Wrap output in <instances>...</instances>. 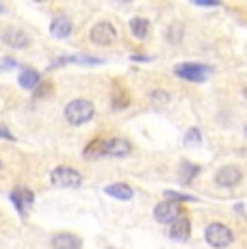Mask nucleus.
Returning a JSON list of instances; mask_svg holds the SVG:
<instances>
[{
	"label": "nucleus",
	"mask_w": 247,
	"mask_h": 249,
	"mask_svg": "<svg viewBox=\"0 0 247 249\" xmlns=\"http://www.w3.org/2000/svg\"><path fill=\"white\" fill-rule=\"evenodd\" d=\"M93 113H96L93 104L83 98L72 100V102L65 107V119H68V124H72V126H83V124L91 122Z\"/></svg>",
	"instance_id": "1"
},
{
	"label": "nucleus",
	"mask_w": 247,
	"mask_h": 249,
	"mask_svg": "<svg viewBox=\"0 0 247 249\" xmlns=\"http://www.w3.org/2000/svg\"><path fill=\"white\" fill-rule=\"evenodd\" d=\"M180 214H182V210H180V204L176 202H160L154 208V219L159 223H174Z\"/></svg>",
	"instance_id": "8"
},
{
	"label": "nucleus",
	"mask_w": 247,
	"mask_h": 249,
	"mask_svg": "<svg viewBox=\"0 0 247 249\" xmlns=\"http://www.w3.org/2000/svg\"><path fill=\"white\" fill-rule=\"evenodd\" d=\"M0 167H2V162H0Z\"/></svg>",
	"instance_id": "28"
},
{
	"label": "nucleus",
	"mask_w": 247,
	"mask_h": 249,
	"mask_svg": "<svg viewBox=\"0 0 247 249\" xmlns=\"http://www.w3.org/2000/svg\"><path fill=\"white\" fill-rule=\"evenodd\" d=\"M52 247L54 249H80L83 243L76 234H70V232H61V234H54L52 236Z\"/></svg>",
	"instance_id": "14"
},
{
	"label": "nucleus",
	"mask_w": 247,
	"mask_h": 249,
	"mask_svg": "<svg viewBox=\"0 0 247 249\" xmlns=\"http://www.w3.org/2000/svg\"><path fill=\"white\" fill-rule=\"evenodd\" d=\"M130 31L137 39H145L150 35V22L145 18H132L130 20Z\"/></svg>",
	"instance_id": "16"
},
{
	"label": "nucleus",
	"mask_w": 247,
	"mask_h": 249,
	"mask_svg": "<svg viewBox=\"0 0 247 249\" xmlns=\"http://www.w3.org/2000/svg\"><path fill=\"white\" fill-rule=\"evenodd\" d=\"M0 11H2V7H0Z\"/></svg>",
	"instance_id": "27"
},
{
	"label": "nucleus",
	"mask_w": 247,
	"mask_h": 249,
	"mask_svg": "<svg viewBox=\"0 0 247 249\" xmlns=\"http://www.w3.org/2000/svg\"><path fill=\"white\" fill-rule=\"evenodd\" d=\"M2 41L9 48H16V50H22V48H28L31 39L24 31H18V28H4L2 33Z\"/></svg>",
	"instance_id": "10"
},
{
	"label": "nucleus",
	"mask_w": 247,
	"mask_h": 249,
	"mask_svg": "<svg viewBox=\"0 0 247 249\" xmlns=\"http://www.w3.org/2000/svg\"><path fill=\"white\" fill-rule=\"evenodd\" d=\"M102 145H104V139H96V141H91L87 147H85L83 156H85L87 160L100 159V156H104V154H102Z\"/></svg>",
	"instance_id": "18"
},
{
	"label": "nucleus",
	"mask_w": 247,
	"mask_h": 249,
	"mask_svg": "<svg viewBox=\"0 0 247 249\" xmlns=\"http://www.w3.org/2000/svg\"><path fill=\"white\" fill-rule=\"evenodd\" d=\"M152 100H154V104H167L169 93L167 91H154V93H152Z\"/></svg>",
	"instance_id": "23"
},
{
	"label": "nucleus",
	"mask_w": 247,
	"mask_h": 249,
	"mask_svg": "<svg viewBox=\"0 0 247 249\" xmlns=\"http://www.w3.org/2000/svg\"><path fill=\"white\" fill-rule=\"evenodd\" d=\"M165 197L169 199V202H195V197L193 195H187V193H176V191H165Z\"/></svg>",
	"instance_id": "21"
},
{
	"label": "nucleus",
	"mask_w": 247,
	"mask_h": 249,
	"mask_svg": "<svg viewBox=\"0 0 247 249\" xmlns=\"http://www.w3.org/2000/svg\"><path fill=\"white\" fill-rule=\"evenodd\" d=\"M50 180L54 186L59 189H78L83 184V174L74 167H68V165H61V167H54L50 174Z\"/></svg>",
	"instance_id": "2"
},
{
	"label": "nucleus",
	"mask_w": 247,
	"mask_h": 249,
	"mask_svg": "<svg viewBox=\"0 0 247 249\" xmlns=\"http://www.w3.org/2000/svg\"><path fill=\"white\" fill-rule=\"evenodd\" d=\"M197 174H199V167L193 165V162L184 160L182 165H180V182H182V184H189V182L195 178Z\"/></svg>",
	"instance_id": "17"
},
{
	"label": "nucleus",
	"mask_w": 247,
	"mask_h": 249,
	"mask_svg": "<svg viewBox=\"0 0 247 249\" xmlns=\"http://www.w3.org/2000/svg\"><path fill=\"white\" fill-rule=\"evenodd\" d=\"M204 238H206V243L211 247L215 249H226L230 245L232 241H234V234H232V230L228 226H223V223H211V226H206L204 230Z\"/></svg>",
	"instance_id": "3"
},
{
	"label": "nucleus",
	"mask_w": 247,
	"mask_h": 249,
	"mask_svg": "<svg viewBox=\"0 0 247 249\" xmlns=\"http://www.w3.org/2000/svg\"><path fill=\"white\" fill-rule=\"evenodd\" d=\"M180 39H182V26H180V24H174V26L169 28V41L176 44V41H180Z\"/></svg>",
	"instance_id": "22"
},
{
	"label": "nucleus",
	"mask_w": 247,
	"mask_h": 249,
	"mask_svg": "<svg viewBox=\"0 0 247 249\" xmlns=\"http://www.w3.org/2000/svg\"><path fill=\"white\" fill-rule=\"evenodd\" d=\"M195 4L197 7H219V2H212V0H195Z\"/></svg>",
	"instance_id": "24"
},
{
	"label": "nucleus",
	"mask_w": 247,
	"mask_h": 249,
	"mask_svg": "<svg viewBox=\"0 0 247 249\" xmlns=\"http://www.w3.org/2000/svg\"><path fill=\"white\" fill-rule=\"evenodd\" d=\"M174 74L184 80H191V83H204L211 74V68L202 63H180L174 68Z\"/></svg>",
	"instance_id": "4"
},
{
	"label": "nucleus",
	"mask_w": 247,
	"mask_h": 249,
	"mask_svg": "<svg viewBox=\"0 0 247 249\" xmlns=\"http://www.w3.org/2000/svg\"><path fill=\"white\" fill-rule=\"evenodd\" d=\"M0 137H2L4 141H16V137H13L11 132H9L7 128H2V126H0Z\"/></svg>",
	"instance_id": "25"
},
{
	"label": "nucleus",
	"mask_w": 247,
	"mask_h": 249,
	"mask_svg": "<svg viewBox=\"0 0 247 249\" xmlns=\"http://www.w3.org/2000/svg\"><path fill=\"white\" fill-rule=\"evenodd\" d=\"M128 102H130V98L120 87H115V91H113V108H126Z\"/></svg>",
	"instance_id": "19"
},
{
	"label": "nucleus",
	"mask_w": 247,
	"mask_h": 249,
	"mask_svg": "<svg viewBox=\"0 0 247 249\" xmlns=\"http://www.w3.org/2000/svg\"><path fill=\"white\" fill-rule=\"evenodd\" d=\"M89 39L96 46H111L117 39V31L111 22H98L93 24L91 33H89Z\"/></svg>",
	"instance_id": "5"
},
{
	"label": "nucleus",
	"mask_w": 247,
	"mask_h": 249,
	"mask_svg": "<svg viewBox=\"0 0 247 249\" xmlns=\"http://www.w3.org/2000/svg\"><path fill=\"white\" fill-rule=\"evenodd\" d=\"M18 83H20L22 89L35 91L37 87H39V74H37L35 70H31V68H24V70L20 71V78H18Z\"/></svg>",
	"instance_id": "15"
},
{
	"label": "nucleus",
	"mask_w": 247,
	"mask_h": 249,
	"mask_svg": "<svg viewBox=\"0 0 247 249\" xmlns=\"http://www.w3.org/2000/svg\"><path fill=\"white\" fill-rule=\"evenodd\" d=\"M169 236L178 243L189 241V236H191V221H189L184 214H180V217L172 223V228H169Z\"/></svg>",
	"instance_id": "11"
},
{
	"label": "nucleus",
	"mask_w": 247,
	"mask_h": 249,
	"mask_svg": "<svg viewBox=\"0 0 247 249\" xmlns=\"http://www.w3.org/2000/svg\"><path fill=\"white\" fill-rule=\"evenodd\" d=\"M130 152H132V145L128 139H122V137L104 139V145H102L104 156H111V159H126Z\"/></svg>",
	"instance_id": "6"
},
{
	"label": "nucleus",
	"mask_w": 247,
	"mask_h": 249,
	"mask_svg": "<svg viewBox=\"0 0 247 249\" xmlns=\"http://www.w3.org/2000/svg\"><path fill=\"white\" fill-rule=\"evenodd\" d=\"M202 143V132L197 130V128H191V130H187V135H184V145L189 147H195Z\"/></svg>",
	"instance_id": "20"
},
{
	"label": "nucleus",
	"mask_w": 247,
	"mask_h": 249,
	"mask_svg": "<svg viewBox=\"0 0 247 249\" xmlns=\"http://www.w3.org/2000/svg\"><path fill=\"white\" fill-rule=\"evenodd\" d=\"M104 193H106L108 197H115V199H122V202H128V199H132L135 191H132V186L126 184V182H113V184H108L106 189H104Z\"/></svg>",
	"instance_id": "13"
},
{
	"label": "nucleus",
	"mask_w": 247,
	"mask_h": 249,
	"mask_svg": "<svg viewBox=\"0 0 247 249\" xmlns=\"http://www.w3.org/2000/svg\"><path fill=\"white\" fill-rule=\"evenodd\" d=\"M245 98H247V89H245Z\"/></svg>",
	"instance_id": "26"
},
{
	"label": "nucleus",
	"mask_w": 247,
	"mask_h": 249,
	"mask_svg": "<svg viewBox=\"0 0 247 249\" xmlns=\"http://www.w3.org/2000/svg\"><path fill=\"white\" fill-rule=\"evenodd\" d=\"M11 202L16 204L18 213H20L22 217H26L28 208L35 202V193H33L31 189H26V186H18V189L11 191Z\"/></svg>",
	"instance_id": "7"
},
{
	"label": "nucleus",
	"mask_w": 247,
	"mask_h": 249,
	"mask_svg": "<svg viewBox=\"0 0 247 249\" xmlns=\"http://www.w3.org/2000/svg\"><path fill=\"white\" fill-rule=\"evenodd\" d=\"M70 33H72V20L68 16H56L50 22V35L56 39H65V37H70Z\"/></svg>",
	"instance_id": "12"
},
{
	"label": "nucleus",
	"mask_w": 247,
	"mask_h": 249,
	"mask_svg": "<svg viewBox=\"0 0 247 249\" xmlns=\"http://www.w3.org/2000/svg\"><path fill=\"white\" fill-rule=\"evenodd\" d=\"M241 178H243V174H241V169L234 167V165L221 167V169L215 174V182L219 186H223V189H232V186H236L241 182Z\"/></svg>",
	"instance_id": "9"
}]
</instances>
